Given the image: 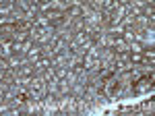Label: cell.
<instances>
[{"label": "cell", "instance_id": "cell-1", "mask_svg": "<svg viewBox=\"0 0 155 116\" xmlns=\"http://www.w3.org/2000/svg\"><path fill=\"white\" fill-rule=\"evenodd\" d=\"M153 93V77H139L137 81H132V95L134 97H147Z\"/></svg>", "mask_w": 155, "mask_h": 116}, {"label": "cell", "instance_id": "cell-2", "mask_svg": "<svg viewBox=\"0 0 155 116\" xmlns=\"http://www.w3.org/2000/svg\"><path fill=\"white\" fill-rule=\"evenodd\" d=\"M50 67H52V60H50L48 56H41L33 62V73H35V75H41V73L46 69H50Z\"/></svg>", "mask_w": 155, "mask_h": 116}, {"label": "cell", "instance_id": "cell-3", "mask_svg": "<svg viewBox=\"0 0 155 116\" xmlns=\"http://www.w3.org/2000/svg\"><path fill=\"white\" fill-rule=\"evenodd\" d=\"M11 54H15V52H12V39L11 37H4V39L0 42V56L8 58Z\"/></svg>", "mask_w": 155, "mask_h": 116}, {"label": "cell", "instance_id": "cell-4", "mask_svg": "<svg viewBox=\"0 0 155 116\" xmlns=\"http://www.w3.org/2000/svg\"><path fill=\"white\" fill-rule=\"evenodd\" d=\"M25 56H27V60H29V62L33 64V62H35L37 58H41V46L33 44V46H31L29 50H27V54H25Z\"/></svg>", "mask_w": 155, "mask_h": 116}, {"label": "cell", "instance_id": "cell-5", "mask_svg": "<svg viewBox=\"0 0 155 116\" xmlns=\"http://www.w3.org/2000/svg\"><path fill=\"white\" fill-rule=\"evenodd\" d=\"M134 112H153V100H141V106L134 108Z\"/></svg>", "mask_w": 155, "mask_h": 116}, {"label": "cell", "instance_id": "cell-6", "mask_svg": "<svg viewBox=\"0 0 155 116\" xmlns=\"http://www.w3.org/2000/svg\"><path fill=\"white\" fill-rule=\"evenodd\" d=\"M54 54H56V50H54V46H52V44H44V46H41V56H48V58H52L54 56Z\"/></svg>", "mask_w": 155, "mask_h": 116}]
</instances>
